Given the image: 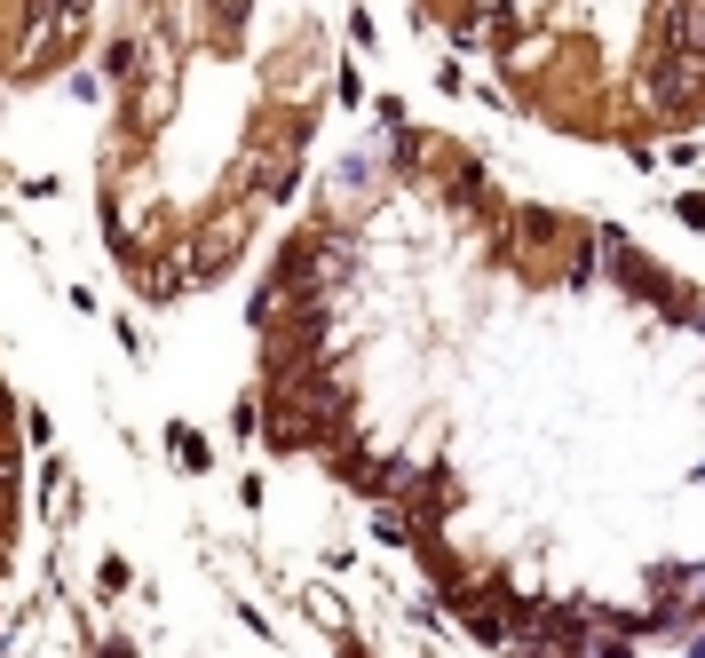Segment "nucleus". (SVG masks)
I'll use <instances>...</instances> for the list:
<instances>
[{
    "label": "nucleus",
    "instance_id": "obj_1",
    "mask_svg": "<svg viewBox=\"0 0 705 658\" xmlns=\"http://www.w3.org/2000/svg\"><path fill=\"white\" fill-rule=\"evenodd\" d=\"M690 96V56H674L666 72H658V104H682Z\"/></svg>",
    "mask_w": 705,
    "mask_h": 658
},
{
    "label": "nucleus",
    "instance_id": "obj_2",
    "mask_svg": "<svg viewBox=\"0 0 705 658\" xmlns=\"http://www.w3.org/2000/svg\"><path fill=\"white\" fill-rule=\"evenodd\" d=\"M80 8H88V0H64V16H80Z\"/></svg>",
    "mask_w": 705,
    "mask_h": 658
}]
</instances>
